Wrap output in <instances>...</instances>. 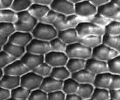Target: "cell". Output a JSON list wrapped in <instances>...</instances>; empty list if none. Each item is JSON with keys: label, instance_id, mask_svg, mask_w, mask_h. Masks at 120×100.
I'll list each match as a JSON object with an SVG mask.
<instances>
[{"label": "cell", "instance_id": "cell-40", "mask_svg": "<svg viewBox=\"0 0 120 100\" xmlns=\"http://www.w3.org/2000/svg\"><path fill=\"white\" fill-rule=\"evenodd\" d=\"M52 69L53 68L49 64L45 62L33 71L36 73L37 74L39 75L43 78H45L50 76Z\"/></svg>", "mask_w": 120, "mask_h": 100}, {"label": "cell", "instance_id": "cell-19", "mask_svg": "<svg viewBox=\"0 0 120 100\" xmlns=\"http://www.w3.org/2000/svg\"><path fill=\"white\" fill-rule=\"evenodd\" d=\"M71 77L77 81L80 84H93L96 75L90 72L87 69H83L82 70L71 74Z\"/></svg>", "mask_w": 120, "mask_h": 100}, {"label": "cell", "instance_id": "cell-18", "mask_svg": "<svg viewBox=\"0 0 120 100\" xmlns=\"http://www.w3.org/2000/svg\"><path fill=\"white\" fill-rule=\"evenodd\" d=\"M63 81L53 78L52 76L43 78L42 85L40 89L49 94L55 91L62 90Z\"/></svg>", "mask_w": 120, "mask_h": 100}, {"label": "cell", "instance_id": "cell-7", "mask_svg": "<svg viewBox=\"0 0 120 100\" xmlns=\"http://www.w3.org/2000/svg\"><path fill=\"white\" fill-rule=\"evenodd\" d=\"M26 52L45 56L51 51L50 42L34 38L26 47Z\"/></svg>", "mask_w": 120, "mask_h": 100}, {"label": "cell", "instance_id": "cell-25", "mask_svg": "<svg viewBox=\"0 0 120 100\" xmlns=\"http://www.w3.org/2000/svg\"><path fill=\"white\" fill-rule=\"evenodd\" d=\"M86 61L80 59H69L66 66L71 74L75 73L85 69Z\"/></svg>", "mask_w": 120, "mask_h": 100}, {"label": "cell", "instance_id": "cell-38", "mask_svg": "<svg viewBox=\"0 0 120 100\" xmlns=\"http://www.w3.org/2000/svg\"><path fill=\"white\" fill-rule=\"evenodd\" d=\"M51 51L58 52H66L68 45L59 37H56L50 41Z\"/></svg>", "mask_w": 120, "mask_h": 100}, {"label": "cell", "instance_id": "cell-3", "mask_svg": "<svg viewBox=\"0 0 120 100\" xmlns=\"http://www.w3.org/2000/svg\"><path fill=\"white\" fill-rule=\"evenodd\" d=\"M93 49L86 46L81 42L68 45L66 53L69 59H80L87 60L92 57Z\"/></svg>", "mask_w": 120, "mask_h": 100}, {"label": "cell", "instance_id": "cell-13", "mask_svg": "<svg viewBox=\"0 0 120 100\" xmlns=\"http://www.w3.org/2000/svg\"><path fill=\"white\" fill-rule=\"evenodd\" d=\"M86 69L94 75L109 72L108 62L91 57L86 61Z\"/></svg>", "mask_w": 120, "mask_h": 100}, {"label": "cell", "instance_id": "cell-57", "mask_svg": "<svg viewBox=\"0 0 120 100\" xmlns=\"http://www.w3.org/2000/svg\"><path fill=\"white\" fill-rule=\"evenodd\" d=\"M112 100V99H110V100Z\"/></svg>", "mask_w": 120, "mask_h": 100}, {"label": "cell", "instance_id": "cell-2", "mask_svg": "<svg viewBox=\"0 0 120 100\" xmlns=\"http://www.w3.org/2000/svg\"><path fill=\"white\" fill-rule=\"evenodd\" d=\"M18 18L15 23L16 31L30 32L33 31L39 21L28 11L18 13Z\"/></svg>", "mask_w": 120, "mask_h": 100}, {"label": "cell", "instance_id": "cell-21", "mask_svg": "<svg viewBox=\"0 0 120 100\" xmlns=\"http://www.w3.org/2000/svg\"><path fill=\"white\" fill-rule=\"evenodd\" d=\"M112 76L113 74L109 71L96 75L93 83L94 87L110 90Z\"/></svg>", "mask_w": 120, "mask_h": 100}, {"label": "cell", "instance_id": "cell-4", "mask_svg": "<svg viewBox=\"0 0 120 100\" xmlns=\"http://www.w3.org/2000/svg\"><path fill=\"white\" fill-rule=\"evenodd\" d=\"M118 56H120L119 52L104 43L93 49L92 57L104 62H109Z\"/></svg>", "mask_w": 120, "mask_h": 100}, {"label": "cell", "instance_id": "cell-28", "mask_svg": "<svg viewBox=\"0 0 120 100\" xmlns=\"http://www.w3.org/2000/svg\"><path fill=\"white\" fill-rule=\"evenodd\" d=\"M80 42L89 47L91 49H94L98 46L103 43V36H97V35H90L81 37Z\"/></svg>", "mask_w": 120, "mask_h": 100}, {"label": "cell", "instance_id": "cell-12", "mask_svg": "<svg viewBox=\"0 0 120 100\" xmlns=\"http://www.w3.org/2000/svg\"><path fill=\"white\" fill-rule=\"evenodd\" d=\"M3 69L5 74L20 77L30 71L29 69L25 65L21 59L16 60L15 62Z\"/></svg>", "mask_w": 120, "mask_h": 100}, {"label": "cell", "instance_id": "cell-16", "mask_svg": "<svg viewBox=\"0 0 120 100\" xmlns=\"http://www.w3.org/2000/svg\"><path fill=\"white\" fill-rule=\"evenodd\" d=\"M33 39L34 37L31 33L16 31L9 37L8 42L26 48Z\"/></svg>", "mask_w": 120, "mask_h": 100}, {"label": "cell", "instance_id": "cell-56", "mask_svg": "<svg viewBox=\"0 0 120 100\" xmlns=\"http://www.w3.org/2000/svg\"><path fill=\"white\" fill-rule=\"evenodd\" d=\"M93 100L91 99V98H90V99H88V100Z\"/></svg>", "mask_w": 120, "mask_h": 100}, {"label": "cell", "instance_id": "cell-55", "mask_svg": "<svg viewBox=\"0 0 120 100\" xmlns=\"http://www.w3.org/2000/svg\"><path fill=\"white\" fill-rule=\"evenodd\" d=\"M8 100H16V99H14V98H11Z\"/></svg>", "mask_w": 120, "mask_h": 100}, {"label": "cell", "instance_id": "cell-14", "mask_svg": "<svg viewBox=\"0 0 120 100\" xmlns=\"http://www.w3.org/2000/svg\"><path fill=\"white\" fill-rule=\"evenodd\" d=\"M21 61L30 71H34L45 62V56L26 52L21 59Z\"/></svg>", "mask_w": 120, "mask_h": 100}, {"label": "cell", "instance_id": "cell-37", "mask_svg": "<svg viewBox=\"0 0 120 100\" xmlns=\"http://www.w3.org/2000/svg\"><path fill=\"white\" fill-rule=\"evenodd\" d=\"M16 31L14 23L0 22V35L9 38Z\"/></svg>", "mask_w": 120, "mask_h": 100}, {"label": "cell", "instance_id": "cell-9", "mask_svg": "<svg viewBox=\"0 0 120 100\" xmlns=\"http://www.w3.org/2000/svg\"><path fill=\"white\" fill-rule=\"evenodd\" d=\"M97 13V8L89 0L75 5V14L80 17L87 19Z\"/></svg>", "mask_w": 120, "mask_h": 100}, {"label": "cell", "instance_id": "cell-32", "mask_svg": "<svg viewBox=\"0 0 120 100\" xmlns=\"http://www.w3.org/2000/svg\"><path fill=\"white\" fill-rule=\"evenodd\" d=\"M33 4V0H14L11 9L19 13L28 11Z\"/></svg>", "mask_w": 120, "mask_h": 100}, {"label": "cell", "instance_id": "cell-52", "mask_svg": "<svg viewBox=\"0 0 120 100\" xmlns=\"http://www.w3.org/2000/svg\"><path fill=\"white\" fill-rule=\"evenodd\" d=\"M69 1H70V2H72L73 4H74L75 5H76V4H77L80 3V2H83V1H86V0H69Z\"/></svg>", "mask_w": 120, "mask_h": 100}, {"label": "cell", "instance_id": "cell-15", "mask_svg": "<svg viewBox=\"0 0 120 100\" xmlns=\"http://www.w3.org/2000/svg\"><path fill=\"white\" fill-rule=\"evenodd\" d=\"M97 13L111 20L116 19L120 13V9L111 1L97 8Z\"/></svg>", "mask_w": 120, "mask_h": 100}, {"label": "cell", "instance_id": "cell-17", "mask_svg": "<svg viewBox=\"0 0 120 100\" xmlns=\"http://www.w3.org/2000/svg\"><path fill=\"white\" fill-rule=\"evenodd\" d=\"M57 37L60 39L67 45L79 42L81 39V37L76 28H70L59 31Z\"/></svg>", "mask_w": 120, "mask_h": 100}, {"label": "cell", "instance_id": "cell-50", "mask_svg": "<svg viewBox=\"0 0 120 100\" xmlns=\"http://www.w3.org/2000/svg\"><path fill=\"white\" fill-rule=\"evenodd\" d=\"M66 100H83V99L77 93H76L66 95Z\"/></svg>", "mask_w": 120, "mask_h": 100}, {"label": "cell", "instance_id": "cell-39", "mask_svg": "<svg viewBox=\"0 0 120 100\" xmlns=\"http://www.w3.org/2000/svg\"><path fill=\"white\" fill-rule=\"evenodd\" d=\"M16 59L12 56L9 55L3 50L0 51V67L1 69H4L6 67L9 66Z\"/></svg>", "mask_w": 120, "mask_h": 100}, {"label": "cell", "instance_id": "cell-36", "mask_svg": "<svg viewBox=\"0 0 120 100\" xmlns=\"http://www.w3.org/2000/svg\"><path fill=\"white\" fill-rule=\"evenodd\" d=\"M91 99L93 100H109L111 99L110 90L109 89L95 88Z\"/></svg>", "mask_w": 120, "mask_h": 100}, {"label": "cell", "instance_id": "cell-8", "mask_svg": "<svg viewBox=\"0 0 120 100\" xmlns=\"http://www.w3.org/2000/svg\"><path fill=\"white\" fill-rule=\"evenodd\" d=\"M69 59L65 52L50 51L45 56V62L52 68L66 66Z\"/></svg>", "mask_w": 120, "mask_h": 100}, {"label": "cell", "instance_id": "cell-22", "mask_svg": "<svg viewBox=\"0 0 120 100\" xmlns=\"http://www.w3.org/2000/svg\"><path fill=\"white\" fill-rule=\"evenodd\" d=\"M1 50L6 52L16 59H21L22 56L26 53L25 47L20 46L9 42L2 47Z\"/></svg>", "mask_w": 120, "mask_h": 100}, {"label": "cell", "instance_id": "cell-1", "mask_svg": "<svg viewBox=\"0 0 120 100\" xmlns=\"http://www.w3.org/2000/svg\"><path fill=\"white\" fill-rule=\"evenodd\" d=\"M31 33L34 38L50 42L57 37L58 31L53 25L39 22Z\"/></svg>", "mask_w": 120, "mask_h": 100}, {"label": "cell", "instance_id": "cell-46", "mask_svg": "<svg viewBox=\"0 0 120 100\" xmlns=\"http://www.w3.org/2000/svg\"><path fill=\"white\" fill-rule=\"evenodd\" d=\"M14 0H0V9H11Z\"/></svg>", "mask_w": 120, "mask_h": 100}, {"label": "cell", "instance_id": "cell-42", "mask_svg": "<svg viewBox=\"0 0 120 100\" xmlns=\"http://www.w3.org/2000/svg\"><path fill=\"white\" fill-rule=\"evenodd\" d=\"M28 100H48V94L38 89L30 92Z\"/></svg>", "mask_w": 120, "mask_h": 100}, {"label": "cell", "instance_id": "cell-41", "mask_svg": "<svg viewBox=\"0 0 120 100\" xmlns=\"http://www.w3.org/2000/svg\"><path fill=\"white\" fill-rule=\"evenodd\" d=\"M109 71L112 74L120 76V55L108 62Z\"/></svg>", "mask_w": 120, "mask_h": 100}, {"label": "cell", "instance_id": "cell-6", "mask_svg": "<svg viewBox=\"0 0 120 100\" xmlns=\"http://www.w3.org/2000/svg\"><path fill=\"white\" fill-rule=\"evenodd\" d=\"M43 78L33 71L21 77V85L30 91L41 88Z\"/></svg>", "mask_w": 120, "mask_h": 100}, {"label": "cell", "instance_id": "cell-27", "mask_svg": "<svg viewBox=\"0 0 120 100\" xmlns=\"http://www.w3.org/2000/svg\"><path fill=\"white\" fill-rule=\"evenodd\" d=\"M50 76L60 81H64V80L71 77V73L69 71L66 66L57 67L53 68Z\"/></svg>", "mask_w": 120, "mask_h": 100}, {"label": "cell", "instance_id": "cell-31", "mask_svg": "<svg viewBox=\"0 0 120 100\" xmlns=\"http://www.w3.org/2000/svg\"><path fill=\"white\" fill-rule=\"evenodd\" d=\"M103 43L120 52V35L109 36L104 35L103 36Z\"/></svg>", "mask_w": 120, "mask_h": 100}, {"label": "cell", "instance_id": "cell-11", "mask_svg": "<svg viewBox=\"0 0 120 100\" xmlns=\"http://www.w3.org/2000/svg\"><path fill=\"white\" fill-rule=\"evenodd\" d=\"M66 16L50 9L46 15L39 22H44L53 25L57 31L61 30Z\"/></svg>", "mask_w": 120, "mask_h": 100}, {"label": "cell", "instance_id": "cell-53", "mask_svg": "<svg viewBox=\"0 0 120 100\" xmlns=\"http://www.w3.org/2000/svg\"><path fill=\"white\" fill-rule=\"evenodd\" d=\"M5 75V73L3 69H1V74H0V78H2Z\"/></svg>", "mask_w": 120, "mask_h": 100}, {"label": "cell", "instance_id": "cell-45", "mask_svg": "<svg viewBox=\"0 0 120 100\" xmlns=\"http://www.w3.org/2000/svg\"><path fill=\"white\" fill-rule=\"evenodd\" d=\"M12 98L11 91L0 87V100H8Z\"/></svg>", "mask_w": 120, "mask_h": 100}, {"label": "cell", "instance_id": "cell-30", "mask_svg": "<svg viewBox=\"0 0 120 100\" xmlns=\"http://www.w3.org/2000/svg\"><path fill=\"white\" fill-rule=\"evenodd\" d=\"M95 87L93 84H80L77 94L80 96L83 100L91 98Z\"/></svg>", "mask_w": 120, "mask_h": 100}, {"label": "cell", "instance_id": "cell-33", "mask_svg": "<svg viewBox=\"0 0 120 100\" xmlns=\"http://www.w3.org/2000/svg\"><path fill=\"white\" fill-rule=\"evenodd\" d=\"M105 35L109 36L120 35V21L112 20L107 26L104 28Z\"/></svg>", "mask_w": 120, "mask_h": 100}, {"label": "cell", "instance_id": "cell-51", "mask_svg": "<svg viewBox=\"0 0 120 100\" xmlns=\"http://www.w3.org/2000/svg\"><path fill=\"white\" fill-rule=\"evenodd\" d=\"M111 1L114 3L120 9V0H111Z\"/></svg>", "mask_w": 120, "mask_h": 100}, {"label": "cell", "instance_id": "cell-34", "mask_svg": "<svg viewBox=\"0 0 120 100\" xmlns=\"http://www.w3.org/2000/svg\"><path fill=\"white\" fill-rule=\"evenodd\" d=\"M30 92L31 91L20 85L11 91L12 98L19 100H28Z\"/></svg>", "mask_w": 120, "mask_h": 100}, {"label": "cell", "instance_id": "cell-35", "mask_svg": "<svg viewBox=\"0 0 120 100\" xmlns=\"http://www.w3.org/2000/svg\"><path fill=\"white\" fill-rule=\"evenodd\" d=\"M86 21L92 22V23H94V24L97 25L99 26L104 28L106 26H107L110 23V22L112 20L110 19L107 18L97 13L94 16L87 19Z\"/></svg>", "mask_w": 120, "mask_h": 100}, {"label": "cell", "instance_id": "cell-58", "mask_svg": "<svg viewBox=\"0 0 120 100\" xmlns=\"http://www.w3.org/2000/svg\"></svg>", "mask_w": 120, "mask_h": 100}, {"label": "cell", "instance_id": "cell-20", "mask_svg": "<svg viewBox=\"0 0 120 100\" xmlns=\"http://www.w3.org/2000/svg\"><path fill=\"white\" fill-rule=\"evenodd\" d=\"M21 85V77L5 74L0 78V87L12 91Z\"/></svg>", "mask_w": 120, "mask_h": 100}, {"label": "cell", "instance_id": "cell-48", "mask_svg": "<svg viewBox=\"0 0 120 100\" xmlns=\"http://www.w3.org/2000/svg\"><path fill=\"white\" fill-rule=\"evenodd\" d=\"M111 99L112 100H120V89L116 90H110Z\"/></svg>", "mask_w": 120, "mask_h": 100}, {"label": "cell", "instance_id": "cell-5", "mask_svg": "<svg viewBox=\"0 0 120 100\" xmlns=\"http://www.w3.org/2000/svg\"><path fill=\"white\" fill-rule=\"evenodd\" d=\"M76 29L81 37L90 35L103 36L105 35L104 28L87 21L80 22L77 26Z\"/></svg>", "mask_w": 120, "mask_h": 100}, {"label": "cell", "instance_id": "cell-54", "mask_svg": "<svg viewBox=\"0 0 120 100\" xmlns=\"http://www.w3.org/2000/svg\"><path fill=\"white\" fill-rule=\"evenodd\" d=\"M114 20H117V21H120V13L119 15H118V16H117V18H116V19H114Z\"/></svg>", "mask_w": 120, "mask_h": 100}, {"label": "cell", "instance_id": "cell-10", "mask_svg": "<svg viewBox=\"0 0 120 100\" xmlns=\"http://www.w3.org/2000/svg\"><path fill=\"white\" fill-rule=\"evenodd\" d=\"M50 8L66 16L75 14V5L69 0H53Z\"/></svg>", "mask_w": 120, "mask_h": 100}, {"label": "cell", "instance_id": "cell-23", "mask_svg": "<svg viewBox=\"0 0 120 100\" xmlns=\"http://www.w3.org/2000/svg\"><path fill=\"white\" fill-rule=\"evenodd\" d=\"M50 9H51L49 6L42 5L34 3L28 11L39 22L48 14Z\"/></svg>", "mask_w": 120, "mask_h": 100}, {"label": "cell", "instance_id": "cell-26", "mask_svg": "<svg viewBox=\"0 0 120 100\" xmlns=\"http://www.w3.org/2000/svg\"><path fill=\"white\" fill-rule=\"evenodd\" d=\"M84 21H86V19L80 17L79 16L76 15V14L68 15V16H66V18L65 21L63 23L61 30L70 29V28H76L80 22Z\"/></svg>", "mask_w": 120, "mask_h": 100}, {"label": "cell", "instance_id": "cell-47", "mask_svg": "<svg viewBox=\"0 0 120 100\" xmlns=\"http://www.w3.org/2000/svg\"><path fill=\"white\" fill-rule=\"evenodd\" d=\"M94 5L96 6L97 8L101 7V6L105 4L108 3L111 0H89Z\"/></svg>", "mask_w": 120, "mask_h": 100}, {"label": "cell", "instance_id": "cell-24", "mask_svg": "<svg viewBox=\"0 0 120 100\" xmlns=\"http://www.w3.org/2000/svg\"><path fill=\"white\" fill-rule=\"evenodd\" d=\"M18 14L12 9H0V22L15 24L18 20Z\"/></svg>", "mask_w": 120, "mask_h": 100}, {"label": "cell", "instance_id": "cell-44", "mask_svg": "<svg viewBox=\"0 0 120 100\" xmlns=\"http://www.w3.org/2000/svg\"><path fill=\"white\" fill-rule=\"evenodd\" d=\"M120 89V76L113 74L112 81L110 87V90H116Z\"/></svg>", "mask_w": 120, "mask_h": 100}, {"label": "cell", "instance_id": "cell-43", "mask_svg": "<svg viewBox=\"0 0 120 100\" xmlns=\"http://www.w3.org/2000/svg\"><path fill=\"white\" fill-rule=\"evenodd\" d=\"M66 94L62 90L48 94V100H66Z\"/></svg>", "mask_w": 120, "mask_h": 100}, {"label": "cell", "instance_id": "cell-49", "mask_svg": "<svg viewBox=\"0 0 120 100\" xmlns=\"http://www.w3.org/2000/svg\"><path fill=\"white\" fill-rule=\"evenodd\" d=\"M33 1L34 3L50 7L53 0H33Z\"/></svg>", "mask_w": 120, "mask_h": 100}, {"label": "cell", "instance_id": "cell-29", "mask_svg": "<svg viewBox=\"0 0 120 100\" xmlns=\"http://www.w3.org/2000/svg\"><path fill=\"white\" fill-rule=\"evenodd\" d=\"M79 85V83L71 77L63 81L62 91L66 95L76 94L77 93Z\"/></svg>", "mask_w": 120, "mask_h": 100}]
</instances>
